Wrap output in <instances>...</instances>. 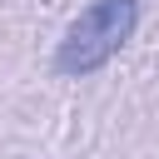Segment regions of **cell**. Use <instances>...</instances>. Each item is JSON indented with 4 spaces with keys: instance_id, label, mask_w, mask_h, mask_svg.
Masks as SVG:
<instances>
[{
    "instance_id": "6da1fadb",
    "label": "cell",
    "mask_w": 159,
    "mask_h": 159,
    "mask_svg": "<svg viewBox=\"0 0 159 159\" xmlns=\"http://www.w3.org/2000/svg\"><path fill=\"white\" fill-rule=\"evenodd\" d=\"M134 25H139V0H94L89 10H80V20L65 30L60 50H55V70L60 75H94L104 70L129 40H134Z\"/></svg>"
}]
</instances>
